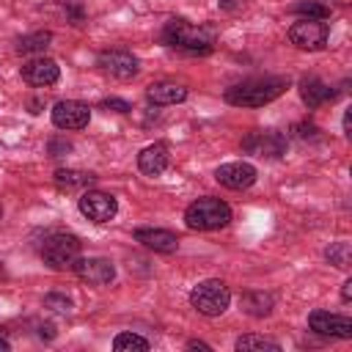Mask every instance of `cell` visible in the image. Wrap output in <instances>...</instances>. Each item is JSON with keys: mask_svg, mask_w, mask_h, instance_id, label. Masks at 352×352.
<instances>
[{"mask_svg": "<svg viewBox=\"0 0 352 352\" xmlns=\"http://www.w3.org/2000/svg\"><path fill=\"white\" fill-rule=\"evenodd\" d=\"M324 256H327V261L336 264L338 270H346L349 261H352V248H349V242H336V245H330V248L324 250Z\"/></svg>", "mask_w": 352, "mask_h": 352, "instance_id": "cell-24", "label": "cell"}, {"mask_svg": "<svg viewBox=\"0 0 352 352\" xmlns=\"http://www.w3.org/2000/svg\"><path fill=\"white\" fill-rule=\"evenodd\" d=\"M308 327L319 336H330V338H349L352 336V319L341 316V314H330V311H314L308 316Z\"/></svg>", "mask_w": 352, "mask_h": 352, "instance_id": "cell-11", "label": "cell"}, {"mask_svg": "<svg viewBox=\"0 0 352 352\" xmlns=\"http://www.w3.org/2000/svg\"><path fill=\"white\" fill-rule=\"evenodd\" d=\"M292 14H300L302 19H327L330 8L324 3H316V0H302V3L292 6Z\"/></svg>", "mask_w": 352, "mask_h": 352, "instance_id": "cell-23", "label": "cell"}, {"mask_svg": "<svg viewBox=\"0 0 352 352\" xmlns=\"http://www.w3.org/2000/svg\"><path fill=\"white\" fill-rule=\"evenodd\" d=\"M242 151H248L253 157H280V154H286V138L275 129L250 132L242 140Z\"/></svg>", "mask_w": 352, "mask_h": 352, "instance_id": "cell-10", "label": "cell"}, {"mask_svg": "<svg viewBox=\"0 0 352 352\" xmlns=\"http://www.w3.org/2000/svg\"><path fill=\"white\" fill-rule=\"evenodd\" d=\"M187 349H204V352H209L212 346H209V344H204V341H190V344H187Z\"/></svg>", "mask_w": 352, "mask_h": 352, "instance_id": "cell-31", "label": "cell"}, {"mask_svg": "<svg viewBox=\"0 0 352 352\" xmlns=\"http://www.w3.org/2000/svg\"><path fill=\"white\" fill-rule=\"evenodd\" d=\"M113 349L116 352H146L148 341L143 336H135V333H118L113 338Z\"/></svg>", "mask_w": 352, "mask_h": 352, "instance_id": "cell-22", "label": "cell"}, {"mask_svg": "<svg viewBox=\"0 0 352 352\" xmlns=\"http://www.w3.org/2000/svg\"><path fill=\"white\" fill-rule=\"evenodd\" d=\"M102 107H104V110H116V113H129V110H132L129 102H124V99H104Z\"/></svg>", "mask_w": 352, "mask_h": 352, "instance_id": "cell-27", "label": "cell"}, {"mask_svg": "<svg viewBox=\"0 0 352 352\" xmlns=\"http://www.w3.org/2000/svg\"><path fill=\"white\" fill-rule=\"evenodd\" d=\"M96 66L104 74L116 77V80H129V77L138 74V58L132 52H124V50H107V52H102L99 60H96Z\"/></svg>", "mask_w": 352, "mask_h": 352, "instance_id": "cell-12", "label": "cell"}, {"mask_svg": "<svg viewBox=\"0 0 352 352\" xmlns=\"http://www.w3.org/2000/svg\"><path fill=\"white\" fill-rule=\"evenodd\" d=\"M135 239L143 248L157 250V253H173L179 248V236L173 231H165V228H138L135 231Z\"/></svg>", "mask_w": 352, "mask_h": 352, "instance_id": "cell-15", "label": "cell"}, {"mask_svg": "<svg viewBox=\"0 0 352 352\" xmlns=\"http://www.w3.org/2000/svg\"><path fill=\"white\" fill-rule=\"evenodd\" d=\"M349 121H352V113L346 110V113H344V132H346V135H349Z\"/></svg>", "mask_w": 352, "mask_h": 352, "instance_id": "cell-32", "label": "cell"}, {"mask_svg": "<svg viewBox=\"0 0 352 352\" xmlns=\"http://www.w3.org/2000/svg\"><path fill=\"white\" fill-rule=\"evenodd\" d=\"M60 77V69L52 58H30L28 63H22V80L28 85H36V88H47V85H55Z\"/></svg>", "mask_w": 352, "mask_h": 352, "instance_id": "cell-13", "label": "cell"}, {"mask_svg": "<svg viewBox=\"0 0 352 352\" xmlns=\"http://www.w3.org/2000/svg\"><path fill=\"white\" fill-rule=\"evenodd\" d=\"M50 41H52V33H47V30H38V33H30V36L19 38L16 50H19L22 55H36V52H44Z\"/></svg>", "mask_w": 352, "mask_h": 352, "instance_id": "cell-21", "label": "cell"}, {"mask_svg": "<svg viewBox=\"0 0 352 352\" xmlns=\"http://www.w3.org/2000/svg\"><path fill=\"white\" fill-rule=\"evenodd\" d=\"M8 349H11V344H8V341L0 336V352H8Z\"/></svg>", "mask_w": 352, "mask_h": 352, "instance_id": "cell-33", "label": "cell"}, {"mask_svg": "<svg viewBox=\"0 0 352 352\" xmlns=\"http://www.w3.org/2000/svg\"><path fill=\"white\" fill-rule=\"evenodd\" d=\"M44 308H52V311H72V300L63 297V294H47V297H44Z\"/></svg>", "mask_w": 352, "mask_h": 352, "instance_id": "cell-26", "label": "cell"}, {"mask_svg": "<svg viewBox=\"0 0 352 352\" xmlns=\"http://www.w3.org/2000/svg\"><path fill=\"white\" fill-rule=\"evenodd\" d=\"M74 275L91 286H107L113 278H116V264L110 258H102V256H88V258H77L72 264Z\"/></svg>", "mask_w": 352, "mask_h": 352, "instance_id": "cell-8", "label": "cell"}, {"mask_svg": "<svg viewBox=\"0 0 352 352\" xmlns=\"http://www.w3.org/2000/svg\"><path fill=\"white\" fill-rule=\"evenodd\" d=\"M283 91H286L283 77H253L226 88L223 96L228 104H236V107H264L272 99H278Z\"/></svg>", "mask_w": 352, "mask_h": 352, "instance_id": "cell-1", "label": "cell"}, {"mask_svg": "<svg viewBox=\"0 0 352 352\" xmlns=\"http://www.w3.org/2000/svg\"><path fill=\"white\" fill-rule=\"evenodd\" d=\"M0 214H3V206H0Z\"/></svg>", "mask_w": 352, "mask_h": 352, "instance_id": "cell-35", "label": "cell"}, {"mask_svg": "<svg viewBox=\"0 0 352 352\" xmlns=\"http://www.w3.org/2000/svg\"><path fill=\"white\" fill-rule=\"evenodd\" d=\"M217 3H220V8H228L231 11V8H239L245 0H217Z\"/></svg>", "mask_w": 352, "mask_h": 352, "instance_id": "cell-30", "label": "cell"}, {"mask_svg": "<svg viewBox=\"0 0 352 352\" xmlns=\"http://www.w3.org/2000/svg\"><path fill=\"white\" fill-rule=\"evenodd\" d=\"M91 121V107L77 99H63L52 107V124L58 129H82Z\"/></svg>", "mask_w": 352, "mask_h": 352, "instance_id": "cell-9", "label": "cell"}, {"mask_svg": "<svg viewBox=\"0 0 352 352\" xmlns=\"http://www.w3.org/2000/svg\"><path fill=\"white\" fill-rule=\"evenodd\" d=\"M77 206H80V212H82L88 220H94V223H107V220H113L116 212H118V201H116L110 192H102V190H88V192H82L80 201H77Z\"/></svg>", "mask_w": 352, "mask_h": 352, "instance_id": "cell-7", "label": "cell"}, {"mask_svg": "<svg viewBox=\"0 0 352 352\" xmlns=\"http://www.w3.org/2000/svg\"><path fill=\"white\" fill-rule=\"evenodd\" d=\"M214 179L228 190H245L256 182V168L248 162H226L214 170Z\"/></svg>", "mask_w": 352, "mask_h": 352, "instance_id": "cell-14", "label": "cell"}, {"mask_svg": "<svg viewBox=\"0 0 352 352\" xmlns=\"http://www.w3.org/2000/svg\"><path fill=\"white\" fill-rule=\"evenodd\" d=\"M236 349H239V352H250V349H258V352H264V349L278 352L280 344H275V341H270V338H261V336H242V338H236Z\"/></svg>", "mask_w": 352, "mask_h": 352, "instance_id": "cell-25", "label": "cell"}, {"mask_svg": "<svg viewBox=\"0 0 352 352\" xmlns=\"http://www.w3.org/2000/svg\"><path fill=\"white\" fill-rule=\"evenodd\" d=\"M58 151H69V143H60V140H52L50 143V154L58 157Z\"/></svg>", "mask_w": 352, "mask_h": 352, "instance_id": "cell-28", "label": "cell"}, {"mask_svg": "<svg viewBox=\"0 0 352 352\" xmlns=\"http://www.w3.org/2000/svg\"><path fill=\"white\" fill-rule=\"evenodd\" d=\"M341 300H344V302H349V300H352V280H346V283H344V289H341Z\"/></svg>", "mask_w": 352, "mask_h": 352, "instance_id": "cell-29", "label": "cell"}, {"mask_svg": "<svg viewBox=\"0 0 352 352\" xmlns=\"http://www.w3.org/2000/svg\"><path fill=\"white\" fill-rule=\"evenodd\" d=\"M41 258L52 270H66L80 258V239L74 234H50L41 245Z\"/></svg>", "mask_w": 352, "mask_h": 352, "instance_id": "cell-5", "label": "cell"}, {"mask_svg": "<svg viewBox=\"0 0 352 352\" xmlns=\"http://www.w3.org/2000/svg\"><path fill=\"white\" fill-rule=\"evenodd\" d=\"M231 220V206L220 198H198L184 209V223L192 231H214Z\"/></svg>", "mask_w": 352, "mask_h": 352, "instance_id": "cell-2", "label": "cell"}, {"mask_svg": "<svg viewBox=\"0 0 352 352\" xmlns=\"http://www.w3.org/2000/svg\"><path fill=\"white\" fill-rule=\"evenodd\" d=\"M300 99L308 107H322L324 102L333 99V88L327 82H322L319 77H305V80H300Z\"/></svg>", "mask_w": 352, "mask_h": 352, "instance_id": "cell-17", "label": "cell"}, {"mask_svg": "<svg viewBox=\"0 0 352 352\" xmlns=\"http://www.w3.org/2000/svg\"><path fill=\"white\" fill-rule=\"evenodd\" d=\"M3 275H6V270H3V264H0V278H3Z\"/></svg>", "mask_w": 352, "mask_h": 352, "instance_id": "cell-34", "label": "cell"}, {"mask_svg": "<svg viewBox=\"0 0 352 352\" xmlns=\"http://www.w3.org/2000/svg\"><path fill=\"white\" fill-rule=\"evenodd\" d=\"M168 162H170V154H168V146L165 143H151V146H146L138 154V168L146 176H160L168 168Z\"/></svg>", "mask_w": 352, "mask_h": 352, "instance_id": "cell-16", "label": "cell"}, {"mask_svg": "<svg viewBox=\"0 0 352 352\" xmlns=\"http://www.w3.org/2000/svg\"><path fill=\"white\" fill-rule=\"evenodd\" d=\"M330 38V28L324 19H300L289 28V41L300 50H322Z\"/></svg>", "mask_w": 352, "mask_h": 352, "instance_id": "cell-6", "label": "cell"}, {"mask_svg": "<svg viewBox=\"0 0 352 352\" xmlns=\"http://www.w3.org/2000/svg\"><path fill=\"white\" fill-rule=\"evenodd\" d=\"M242 311L250 316H267L272 311V294L267 292H245L242 294Z\"/></svg>", "mask_w": 352, "mask_h": 352, "instance_id": "cell-20", "label": "cell"}, {"mask_svg": "<svg viewBox=\"0 0 352 352\" xmlns=\"http://www.w3.org/2000/svg\"><path fill=\"white\" fill-rule=\"evenodd\" d=\"M146 96L154 104H176V102H184L187 99V88L184 85H176V82H154V85H148Z\"/></svg>", "mask_w": 352, "mask_h": 352, "instance_id": "cell-18", "label": "cell"}, {"mask_svg": "<svg viewBox=\"0 0 352 352\" xmlns=\"http://www.w3.org/2000/svg\"><path fill=\"white\" fill-rule=\"evenodd\" d=\"M94 182H96V176L94 173H85V170H72V168L55 170V184L60 190H77V187H88Z\"/></svg>", "mask_w": 352, "mask_h": 352, "instance_id": "cell-19", "label": "cell"}, {"mask_svg": "<svg viewBox=\"0 0 352 352\" xmlns=\"http://www.w3.org/2000/svg\"><path fill=\"white\" fill-rule=\"evenodd\" d=\"M190 302L204 316H220L228 308V302H231V292H228V286L223 280L209 278V280H201L190 292Z\"/></svg>", "mask_w": 352, "mask_h": 352, "instance_id": "cell-4", "label": "cell"}, {"mask_svg": "<svg viewBox=\"0 0 352 352\" xmlns=\"http://www.w3.org/2000/svg\"><path fill=\"white\" fill-rule=\"evenodd\" d=\"M162 38H165V44L187 50V52H209L214 44L212 30L192 25V22H184V19H170L162 30Z\"/></svg>", "mask_w": 352, "mask_h": 352, "instance_id": "cell-3", "label": "cell"}]
</instances>
